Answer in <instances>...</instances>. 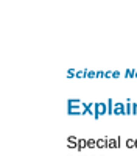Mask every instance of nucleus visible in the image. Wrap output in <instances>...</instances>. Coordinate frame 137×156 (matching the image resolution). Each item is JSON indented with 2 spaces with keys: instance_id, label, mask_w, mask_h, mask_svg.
I'll return each instance as SVG.
<instances>
[]
</instances>
